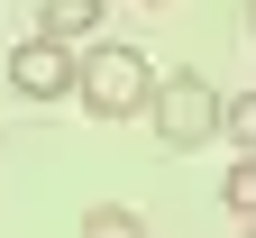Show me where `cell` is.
<instances>
[{"label":"cell","mask_w":256,"mask_h":238,"mask_svg":"<svg viewBox=\"0 0 256 238\" xmlns=\"http://www.w3.org/2000/svg\"><path fill=\"white\" fill-rule=\"evenodd\" d=\"M74 92H82V110H92V119H138V110H146V92H156V64H146L138 46L92 37V46H82Z\"/></svg>","instance_id":"6da1fadb"},{"label":"cell","mask_w":256,"mask_h":238,"mask_svg":"<svg viewBox=\"0 0 256 238\" xmlns=\"http://www.w3.org/2000/svg\"><path fill=\"white\" fill-rule=\"evenodd\" d=\"M146 119H156V147H210L220 138V92L202 83V74H156V92H146Z\"/></svg>","instance_id":"7a4b0ae2"},{"label":"cell","mask_w":256,"mask_h":238,"mask_svg":"<svg viewBox=\"0 0 256 238\" xmlns=\"http://www.w3.org/2000/svg\"><path fill=\"white\" fill-rule=\"evenodd\" d=\"M74 74H82V46H55V37H28V46L10 55L18 101H64V92H74Z\"/></svg>","instance_id":"3957f363"},{"label":"cell","mask_w":256,"mask_h":238,"mask_svg":"<svg viewBox=\"0 0 256 238\" xmlns=\"http://www.w3.org/2000/svg\"><path fill=\"white\" fill-rule=\"evenodd\" d=\"M101 10H110V0H37V37L92 46V37H101Z\"/></svg>","instance_id":"277c9868"},{"label":"cell","mask_w":256,"mask_h":238,"mask_svg":"<svg viewBox=\"0 0 256 238\" xmlns=\"http://www.w3.org/2000/svg\"><path fill=\"white\" fill-rule=\"evenodd\" d=\"M220 138H238V156H256V92L220 101Z\"/></svg>","instance_id":"5b68a950"},{"label":"cell","mask_w":256,"mask_h":238,"mask_svg":"<svg viewBox=\"0 0 256 238\" xmlns=\"http://www.w3.org/2000/svg\"><path fill=\"white\" fill-rule=\"evenodd\" d=\"M82 238H146V220L119 211V201H101V211H82Z\"/></svg>","instance_id":"8992f818"},{"label":"cell","mask_w":256,"mask_h":238,"mask_svg":"<svg viewBox=\"0 0 256 238\" xmlns=\"http://www.w3.org/2000/svg\"><path fill=\"white\" fill-rule=\"evenodd\" d=\"M220 201H229L238 220H256V156H238V165H229V183H220Z\"/></svg>","instance_id":"52a82bcc"},{"label":"cell","mask_w":256,"mask_h":238,"mask_svg":"<svg viewBox=\"0 0 256 238\" xmlns=\"http://www.w3.org/2000/svg\"><path fill=\"white\" fill-rule=\"evenodd\" d=\"M247 28H256V0H247Z\"/></svg>","instance_id":"ba28073f"},{"label":"cell","mask_w":256,"mask_h":238,"mask_svg":"<svg viewBox=\"0 0 256 238\" xmlns=\"http://www.w3.org/2000/svg\"><path fill=\"white\" fill-rule=\"evenodd\" d=\"M238 238H256V220H247V229H238Z\"/></svg>","instance_id":"9c48e42d"},{"label":"cell","mask_w":256,"mask_h":238,"mask_svg":"<svg viewBox=\"0 0 256 238\" xmlns=\"http://www.w3.org/2000/svg\"><path fill=\"white\" fill-rule=\"evenodd\" d=\"M146 10H156V0H146Z\"/></svg>","instance_id":"30bf717a"}]
</instances>
